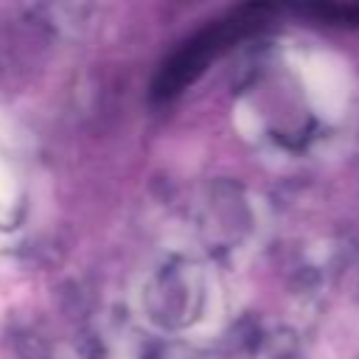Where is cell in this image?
<instances>
[{
	"instance_id": "obj_1",
	"label": "cell",
	"mask_w": 359,
	"mask_h": 359,
	"mask_svg": "<svg viewBox=\"0 0 359 359\" xmlns=\"http://www.w3.org/2000/svg\"><path fill=\"white\" fill-rule=\"evenodd\" d=\"M269 11H272V6H266V3H250V6H241L238 11H230L227 17L216 20L205 31H199L163 65V70L154 81V95L157 98L177 95L188 81H194L208 67L210 59H216L222 50H227L247 34L258 31L266 22Z\"/></svg>"
},
{
	"instance_id": "obj_2",
	"label": "cell",
	"mask_w": 359,
	"mask_h": 359,
	"mask_svg": "<svg viewBox=\"0 0 359 359\" xmlns=\"http://www.w3.org/2000/svg\"><path fill=\"white\" fill-rule=\"evenodd\" d=\"M306 14L317 17V20H328V22H351L359 25V3L353 6H339V3H320V6H303Z\"/></svg>"
}]
</instances>
